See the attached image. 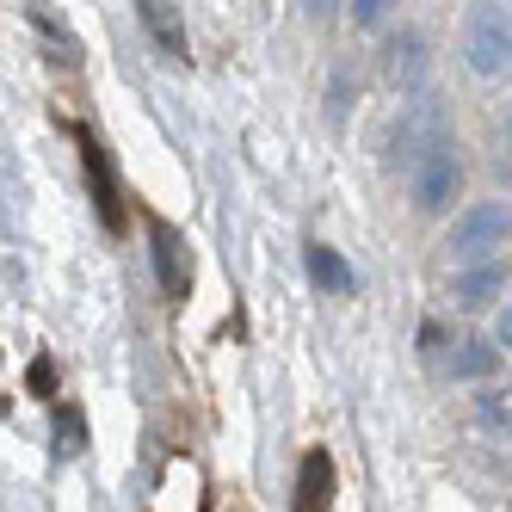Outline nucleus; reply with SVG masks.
<instances>
[{
  "instance_id": "1",
  "label": "nucleus",
  "mask_w": 512,
  "mask_h": 512,
  "mask_svg": "<svg viewBox=\"0 0 512 512\" xmlns=\"http://www.w3.org/2000/svg\"><path fill=\"white\" fill-rule=\"evenodd\" d=\"M463 62L482 81H494V75L512 68V19H506V7H494V0L469 7V19H463Z\"/></svg>"
},
{
  "instance_id": "2",
  "label": "nucleus",
  "mask_w": 512,
  "mask_h": 512,
  "mask_svg": "<svg viewBox=\"0 0 512 512\" xmlns=\"http://www.w3.org/2000/svg\"><path fill=\"white\" fill-rule=\"evenodd\" d=\"M457 192H463V161H457L451 142L438 136L414 155V210L420 216H445L457 204Z\"/></svg>"
},
{
  "instance_id": "3",
  "label": "nucleus",
  "mask_w": 512,
  "mask_h": 512,
  "mask_svg": "<svg viewBox=\"0 0 512 512\" xmlns=\"http://www.w3.org/2000/svg\"><path fill=\"white\" fill-rule=\"evenodd\" d=\"M512 241V210L506 204H469L457 223H451V260L457 266H475V260H494V253Z\"/></svg>"
},
{
  "instance_id": "4",
  "label": "nucleus",
  "mask_w": 512,
  "mask_h": 512,
  "mask_svg": "<svg viewBox=\"0 0 512 512\" xmlns=\"http://www.w3.org/2000/svg\"><path fill=\"white\" fill-rule=\"evenodd\" d=\"M149 247H155L161 297H167V303H186V290H192V253H186V241H179V229H173V223H155V229H149Z\"/></svg>"
},
{
  "instance_id": "5",
  "label": "nucleus",
  "mask_w": 512,
  "mask_h": 512,
  "mask_svg": "<svg viewBox=\"0 0 512 512\" xmlns=\"http://www.w3.org/2000/svg\"><path fill=\"white\" fill-rule=\"evenodd\" d=\"M75 142H81V161H87V186H93L99 223H112V235H118V229H124V204H118V179H112V167H105L99 136H93V130H75Z\"/></svg>"
},
{
  "instance_id": "6",
  "label": "nucleus",
  "mask_w": 512,
  "mask_h": 512,
  "mask_svg": "<svg viewBox=\"0 0 512 512\" xmlns=\"http://www.w3.org/2000/svg\"><path fill=\"white\" fill-rule=\"evenodd\" d=\"M506 260L494 253V260H475V266H463L457 272V284H451V297H457V309H488L500 290H506Z\"/></svg>"
},
{
  "instance_id": "7",
  "label": "nucleus",
  "mask_w": 512,
  "mask_h": 512,
  "mask_svg": "<svg viewBox=\"0 0 512 512\" xmlns=\"http://www.w3.org/2000/svg\"><path fill=\"white\" fill-rule=\"evenodd\" d=\"M327 506H334V457L309 445L297 463V512H327Z\"/></svg>"
},
{
  "instance_id": "8",
  "label": "nucleus",
  "mask_w": 512,
  "mask_h": 512,
  "mask_svg": "<svg viewBox=\"0 0 512 512\" xmlns=\"http://www.w3.org/2000/svg\"><path fill=\"white\" fill-rule=\"evenodd\" d=\"M136 19H142V31H149V38H155L173 62L192 56V44H186V19H179L173 0H136Z\"/></svg>"
},
{
  "instance_id": "9",
  "label": "nucleus",
  "mask_w": 512,
  "mask_h": 512,
  "mask_svg": "<svg viewBox=\"0 0 512 512\" xmlns=\"http://www.w3.org/2000/svg\"><path fill=\"white\" fill-rule=\"evenodd\" d=\"M303 272H309L315 290H327V297H352V290H358V272H352L327 241H309V247H303Z\"/></svg>"
},
{
  "instance_id": "10",
  "label": "nucleus",
  "mask_w": 512,
  "mask_h": 512,
  "mask_svg": "<svg viewBox=\"0 0 512 512\" xmlns=\"http://www.w3.org/2000/svg\"><path fill=\"white\" fill-rule=\"evenodd\" d=\"M383 68H389V81H395V87H414V81L426 75V44L414 38V31H395V38H389V56H383Z\"/></svg>"
},
{
  "instance_id": "11",
  "label": "nucleus",
  "mask_w": 512,
  "mask_h": 512,
  "mask_svg": "<svg viewBox=\"0 0 512 512\" xmlns=\"http://www.w3.org/2000/svg\"><path fill=\"white\" fill-rule=\"evenodd\" d=\"M494 364H500V352L488 346V340H457V352H451V377H488L494 371Z\"/></svg>"
},
{
  "instance_id": "12",
  "label": "nucleus",
  "mask_w": 512,
  "mask_h": 512,
  "mask_svg": "<svg viewBox=\"0 0 512 512\" xmlns=\"http://www.w3.org/2000/svg\"><path fill=\"white\" fill-rule=\"evenodd\" d=\"M81 438H87L81 432V414L75 408H56V451L62 457H81Z\"/></svg>"
},
{
  "instance_id": "13",
  "label": "nucleus",
  "mask_w": 512,
  "mask_h": 512,
  "mask_svg": "<svg viewBox=\"0 0 512 512\" xmlns=\"http://www.w3.org/2000/svg\"><path fill=\"white\" fill-rule=\"evenodd\" d=\"M25 383L38 389V395H50V389H56V364H50V358H31V371H25Z\"/></svg>"
},
{
  "instance_id": "14",
  "label": "nucleus",
  "mask_w": 512,
  "mask_h": 512,
  "mask_svg": "<svg viewBox=\"0 0 512 512\" xmlns=\"http://www.w3.org/2000/svg\"><path fill=\"white\" fill-rule=\"evenodd\" d=\"M383 13H389V0H352V19L358 25H377Z\"/></svg>"
},
{
  "instance_id": "15",
  "label": "nucleus",
  "mask_w": 512,
  "mask_h": 512,
  "mask_svg": "<svg viewBox=\"0 0 512 512\" xmlns=\"http://www.w3.org/2000/svg\"><path fill=\"white\" fill-rule=\"evenodd\" d=\"M500 346H512V309H500Z\"/></svg>"
},
{
  "instance_id": "16",
  "label": "nucleus",
  "mask_w": 512,
  "mask_h": 512,
  "mask_svg": "<svg viewBox=\"0 0 512 512\" xmlns=\"http://www.w3.org/2000/svg\"><path fill=\"white\" fill-rule=\"evenodd\" d=\"M303 7H309L315 19H327V13H334V0H303Z\"/></svg>"
},
{
  "instance_id": "17",
  "label": "nucleus",
  "mask_w": 512,
  "mask_h": 512,
  "mask_svg": "<svg viewBox=\"0 0 512 512\" xmlns=\"http://www.w3.org/2000/svg\"><path fill=\"white\" fill-rule=\"evenodd\" d=\"M488 414H494V420H506V426H512V401H506V408H488Z\"/></svg>"
},
{
  "instance_id": "18",
  "label": "nucleus",
  "mask_w": 512,
  "mask_h": 512,
  "mask_svg": "<svg viewBox=\"0 0 512 512\" xmlns=\"http://www.w3.org/2000/svg\"><path fill=\"white\" fill-rule=\"evenodd\" d=\"M506 130H512V118H506Z\"/></svg>"
}]
</instances>
